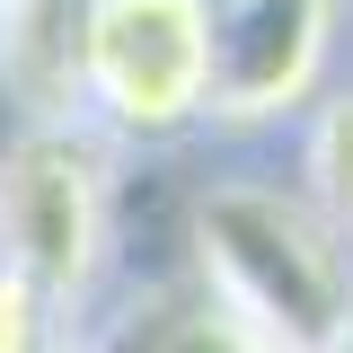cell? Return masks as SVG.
<instances>
[{
	"instance_id": "1",
	"label": "cell",
	"mask_w": 353,
	"mask_h": 353,
	"mask_svg": "<svg viewBox=\"0 0 353 353\" xmlns=\"http://www.w3.org/2000/svg\"><path fill=\"white\" fill-rule=\"evenodd\" d=\"M185 265L274 353H327L353 327V239L283 176H212L185 221Z\"/></svg>"
},
{
	"instance_id": "2",
	"label": "cell",
	"mask_w": 353,
	"mask_h": 353,
	"mask_svg": "<svg viewBox=\"0 0 353 353\" xmlns=\"http://www.w3.org/2000/svg\"><path fill=\"white\" fill-rule=\"evenodd\" d=\"M0 265H18L71 327L106 301V274H115V150L88 115L18 124V141L0 150Z\"/></svg>"
},
{
	"instance_id": "3",
	"label": "cell",
	"mask_w": 353,
	"mask_h": 353,
	"mask_svg": "<svg viewBox=\"0 0 353 353\" xmlns=\"http://www.w3.org/2000/svg\"><path fill=\"white\" fill-rule=\"evenodd\" d=\"M88 115L115 141H176L212 115L203 0H97L88 9Z\"/></svg>"
},
{
	"instance_id": "4",
	"label": "cell",
	"mask_w": 353,
	"mask_h": 353,
	"mask_svg": "<svg viewBox=\"0 0 353 353\" xmlns=\"http://www.w3.org/2000/svg\"><path fill=\"white\" fill-rule=\"evenodd\" d=\"M203 18H212V115L203 124L256 132L283 115H309L345 0H203Z\"/></svg>"
},
{
	"instance_id": "5",
	"label": "cell",
	"mask_w": 353,
	"mask_h": 353,
	"mask_svg": "<svg viewBox=\"0 0 353 353\" xmlns=\"http://www.w3.org/2000/svg\"><path fill=\"white\" fill-rule=\"evenodd\" d=\"M88 9L97 0H0V88L18 124L88 115Z\"/></svg>"
},
{
	"instance_id": "6",
	"label": "cell",
	"mask_w": 353,
	"mask_h": 353,
	"mask_svg": "<svg viewBox=\"0 0 353 353\" xmlns=\"http://www.w3.org/2000/svg\"><path fill=\"white\" fill-rule=\"evenodd\" d=\"M80 336H88V353H274L248 318H230L194 283V265L176 283H132L124 301L106 309L97 327H80Z\"/></svg>"
},
{
	"instance_id": "7",
	"label": "cell",
	"mask_w": 353,
	"mask_h": 353,
	"mask_svg": "<svg viewBox=\"0 0 353 353\" xmlns=\"http://www.w3.org/2000/svg\"><path fill=\"white\" fill-rule=\"evenodd\" d=\"M301 185L318 194V212L353 239V88L309 97V124H301Z\"/></svg>"
},
{
	"instance_id": "8",
	"label": "cell",
	"mask_w": 353,
	"mask_h": 353,
	"mask_svg": "<svg viewBox=\"0 0 353 353\" xmlns=\"http://www.w3.org/2000/svg\"><path fill=\"white\" fill-rule=\"evenodd\" d=\"M62 336H71V318L44 301L18 265H0V353H53Z\"/></svg>"
},
{
	"instance_id": "9",
	"label": "cell",
	"mask_w": 353,
	"mask_h": 353,
	"mask_svg": "<svg viewBox=\"0 0 353 353\" xmlns=\"http://www.w3.org/2000/svg\"><path fill=\"white\" fill-rule=\"evenodd\" d=\"M327 353H353V327H345V336H336V345H327Z\"/></svg>"
}]
</instances>
